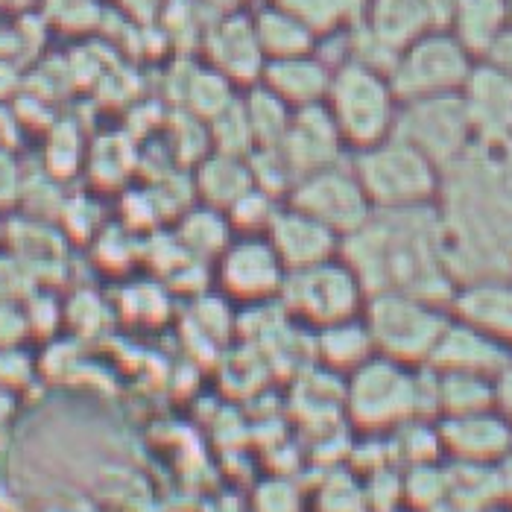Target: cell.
I'll list each match as a JSON object with an SVG mask.
<instances>
[{
	"instance_id": "cell-25",
	"label": "cell",
	"mask_w": 512,
	"mask_h": 512,
	"mask_svg": "<svg viewBox=\"0 0 512 512\" xmlns=\"http://www.w3.org/2000/svg\"><path fill=\"white\" fill-rule=\"evenodd\" d=\"M276 3L284 6V9H290V12H296L299 18H305L314 27V9H325L331 0H276Z\"/></svg>"
},
{
	"instance_id": "cell-17",
	"label": "cell",
	"mask_w": 512,
	"mask_h": 512,
	"mask_svg": "<svg viewBox=\"0 0 512 512\" xmlns=\"http://www.w3.org/2000/svg\"><path fill=\"white\" fill-rule=\"evenodd\" d=\"M507 24H510L507 0H460L451 15L448 33L460 41L474 59H483L489 44L504 33Z\"/></svg>"
},
{
	"instance_id": "cell-9",
	"label": "cell",
	"mask_w": 512,
	"mask_h": 512,
	"mask_svg": "<svg viewBox=\"0 0 512 512\" xmlns=\"http://www.w3.org/2000/svg\"><path fill=\"white\" fill-rule=\"evenodd\" d=\"M220 284L223 293L243 302H261L281 293L287 270L270 240L243 237L220 252Z\"/></svg>"
},
{
	"instance_id": "cell-27",
	"label": "cell",
	"mask_w": 512,
	"mask_h": 512,
	"mask_svg": "<svg viewBox=\"0 0 512 512\" xmlns=\"http://www.w3.org/2000/svg\"><path fill=\"white\" fill-rule=\"evenodd\" d=\"M507 12H510V24H512V0H507Z\"/></svg>"
},
{
	"instance_id": "cell-2",
	"label": "cell",
	"mask_w": 512,
	"mask_h": 512,
	"mask_svg": "<svg viewBox=\"0 0 512 512\" xmlns=\"http://www.w3.org/2000/svg\"><path fill=\"white\" fill-rule=\"evenodd\" d=\"M322 103L343 144L355 153L393 135L395 115L401 106L387 74L357 59H343L331 71V85Z\"/></svg>"
},
{
	"instance_id": "cell-10",
	"label": "cell",
	"mask_w": 512,
	"mask_h": 512,
	"mask_svg": "<svg viewBox=\"0 0 512 512\" xmlns=\"http://www.w3.org/2000/svg\"><path fill=\"white\" fill-rule=\"evenodd\" d=\"M278 150H281V156L287 158L290 170L299 179V176H305L311 170L343 161L346 144H343L334 120L328 115L325 103H314V106L293 109L290 126H287Z\"/></svg>"
},
{
	"instance_id": "cell-29",
	"label": "cell",
	"mask_w": 512,
	"mask_h": 512,
	"mask_svg": "<svg viewBox=\"0 0 512 512\" xmlns=\"http://www.w3.org/2000/svg\"><path fill=\"white\" fill-rule=\"evenodd\" d=\"M510 278H512V276H510Z\"/></svg>"
},
{
	"instance_id": "cell-14",
	"label": "cell",
	"mask_w": 512,
	"mask_h": 512,
	"mask_svg": "<svg viewBox=\"0 0 512 512\" xmlns=\"http://www.w3.org/2000/svg\"><path fill=\"white\" fill-rule=\"evenodd\" d=\"M331 71L334 68L316 53L270 59L264 65L261 85H267L290 109H302V106H314L325 100L328 85H331Z\"/></svg>"
},
{
	"instance_id": "cell-16",
	"label": "cell",
	"mask_w": 512,
	"mask_h": 512,
	"mask_svg": "<svg viewBox=\"0 0 512 512\" xmlns=\"http://www.w3.org/2000/svg\"><path fill=\"white\" fill-rule=\"evenodd\" d=\"M252 24H255V36H258V44H261L267 62L314 53V27L278 3L258 9L252 15Z\"/></svg>"
},
{
	"instance_id": "cell-28",
	"label": "cell",
	"mask_w": 512,
	"mask_h": 512,
	"mask_svg": "<svg viewBox=\"0 0 512 512\" xmlns=\"http://www.w3.org/2000/svg\"><path fill=\"white\" fill-rule=\"evenodd\" d=\"M510 138H512V132H510Z\"/></svg>"
},
{
	"instance_id": "cell-4",
	"label": "cell",
	"mask_w": 512,
	"mask_h": 512,
	"mask_svg": "<svg viewBox=\"0 0 512 512\" xmlns=\"http://www.w3.org/2000/svg\"><path fill=\"white\" fill-rule=\"evenodd\" d=\"M472 53L448 30H428L395 53L387 79L398 103L460 94L474 68Z\"/></svg>"
},
{
	"instance_id": "cell-7",
	"label": "cell",
	"mask_w": 512,
	"mask_h": 512,
	"mask_svg": "<svg viewBox=\"0 0 512 512\" xmlns=\"http://www.w3.org/2000/svg\"><path fill=\"white\" fill-rule=\"evenodd\" d=\"M281 296L296 314L325 328L360 314L369 293L355 270L337 255L314 267L290 270L281 284Z\"/></svg>"
},
{
	"instance_id": "cell-8",
	"label": "cell",
	"mask_w": 512,
	"mask_h": 512,
	"mask_svg": "<svg viewBox=\"0 0 512 512\" xmlns=\"http://www.w3.org/2000/svg\"><path fill=\"white\" fill-rule=\"evenodd\" d=\"M290 205L328 226L334 235L349 237L375 214L357 182L352 164H328L299 176L290 188Z\"/></svg>"
},
{
	"instance_id": "cell-1",
	"label": "cell",
	"mask_w": 512,
	"mask_h": 512,
	"mask_svg": "<svg viewBox=\"0 0 512 512\" xmlns=\"http://www.w3.org/2000/svg\"><path fill=\"white\" fill-rule=\"evenodd\" d=\"M340 258L355 270L366 293L401 290L448 305L457 290L436 205L375 211L355 235L340 240Z\"/></svg>"
},
{
	"instance_id": "cell-15",
	"label": "cell",
	"mask_w": 512,
	"mask_h": 512,
	"mask_svg": "<svg viewBox=\"0 0 512 512\" xmlns=\"http://www.w3.org/2000/svg\"><path fill=\"white\" fill-rule=\"evenodd\" d=\"M211 59H214V71H220L229 79H261L267 56L258 44L255 36V24L252 15H232L226 18L214 33H211Z\"/></svg>"
},
{
	"instance_id": "cell-18",
	"label": "cell",
	"mask_w": 512,
	"mask_h": 512,
	"mask_svg": "<svg viewBox=\"0 0 512 512\" xmlns=\"http://www.w3.org/2000/svg\"><path fill=\"white\" fill-rule=\"evenodd\" d=\"M431 357L451 363V369H457V372H474V369H483L486 363H495L498 357H504V346L498 340L486 337L483 331L451 316V322L445 325Z\"/></svg>"
},
{
	"instance_id": "cell-22",
	"label": "cell",
	"mask_w": 512,
	"mask_h": 512,
	"mask_svg": "<svg viewBox=\"0 0 512 512\" xmlns=\"http://www.w3.org/2000/svg\"><path fill=\"white\" fill-rule=\"evenodd\" d=\"M33 290V276L27 273V267L12 255H0V302H21L27 299Z\"/></svg>"
},
{
	"instance_id": "cell-13",
	"label": "cell",
	"mask_w": 512,
	"mask_h": 512,
	"mask_svg": "<svg viewBox=\"0 0 512 512\" xmlns=\"http://www.w3.org/2000/svg\"><path fill=\"white\" fill-rule=\"evenodd\" d=\"M477 141H501L512 132V82L486 62H474L460 88Z\"/></svg>"
},
{
	"instance_id": "cell-26",
	"label": "cell",
	"mask_w": 512,
	"mask_h": 512,
	"mask_svg": "<svg viewBox=\"0 0 512 512\" xmlns=\"http://www.w3.org/2000/svg\"><path fill=\"white\" fill-rule=\"evenodd\" d=\"M3 243H6V223H3V217H0V249H3Z\"/></svg>"
},
{
	"instance_id": "cell-23",
	"label": "cell",
	"mask_w": 512,
	"mask_h": 512,
	"mask_svg": "<svg viewBox=\"0 0 512 512\" xmlns=\"http://www.w3.org/2000/svg\"><path fill=\"white\" fill-rule=\"evenodd\" d=\"M477 62L492 65L498 74H504V77L512 82V24L504 27V33L489 44V50H486L483 59H477Z\"/></svg>"
},
{
	"instance_id": "cell-21",
	"label": "cell",
	"mask_w": 512,
	"mask_h": 512,
	"mask_svg": "<svg viewBox=\"0 0 512 512\" xmlns=\"http://www.w3.org/2000/svg\"><path fill=\"white\" fill-rule=\"evenodd\" d=\"M229 237V217H217L214 208L208 211H197L185 220L182 226V240L194 249V252H223Z\"/></svg>"
},
{
	"instance_id": "cell-12",
	"label": "cell",
	"mask_w": 512,
	"mask_h": 512,
	"mask_svg": "<svg viewBox=\"0 0 512 512\" xmlns=\"http://www.w3.org/2000/svg\"><path fill=\"white\" fill-rule=\"evenodd\" d=\"M454 319L512 346V278H483L460 284L448 302Z\"/></svg>"
},
{
	"instance_id": "cell-20",
	"label": "cell",
	"mask_w": 512,
	"mask_h": 512,
	"mask_svg": "<svg viewBox=\"0 0 512 512\" xmlns=\"http://www.w3.org/2000/svg\"><path fill=\"white\" fill-rule=\"evenodd\" d=\"M243 112L249 120L252 141L258 147H278L290 126V115H293V109L281 97H276L267 85H252Z\"/></svg>"
},
{
	"instance_id": "cell-5",
	"label": "cell",
	"mask_w": 512,
	"mask_h": 512,
	"mask_svg": "<svg viewBox=\"0 0 512 512\" xmlns=\"http://www.w3.org/2000/svg\"><path fill=\"white\" fill-rule=\"evenodd\" d=\"M363 316L372 343L393 357H431L451 322L448 305L401 290L369 293Z\"/></svg>"
},
{
	"instance_id": "cell-24",
	"label": "cell",
	"mask_w": 512,
	"mask_h": 512,
	"mask_svg": "<svg viewBox=\"0 0 512 512\" xmlns=\"http://www.w3.org/2000/svg\"><path fill=\"white\" fill-rule=\"evenodd\" d=\"M21 188V176L15 161L9 158V153H0V205H6V199L18 197Z\"/></svg>"
},
{
	"instance_id": "cell-11",
	"label": "cell",
	"mask_w": 512,
	"mask_h": 512,
	"mask_svg": "<svg viewBox=\"0 0 512 512\" xmlns=\"http://www.w3.org/2000/svg\"><path fill=\"white\" fill-rule=\"evenodd\" d=\"M267 240L273 243L287 273L314 267V264L340 255V237L293 205L276 208V214L267 226Z\"/></svg>"
},
{
	"instance_id": "cell-6",
	"label": "cell",
	"mask_w": 512,
	"mask_h": 512,
	"mask_svg": "<svg viewBox=\"0 0 512 512\" xmlns=\"http://www.w3.org/2000/svg\"><path fill=\"white\" fill-rule=\"evenodd\" d=\"M393 135L413 144L445 173L460 164L477 144L472 120L460 94L425 97L398 106Z\"/></svg>"
},
{
	"instance_id": "cell-3",
	"label": "cell",
	"mask_w": 512,
	"mask_h": 512,
	"mask_svg": "<svg viewBox=\"0 0 512 512\" xmlns=\"http://www.w3.org/2000/svg\"><path fill=\"white\" fill-rule=\"evenodd\" d=\"M349 164L375 211L425 208L436 205L442 194V170L398 135L357 150Z\"/></svg>"
},
{
	"instance_id": "cell-19",
	"label": "cell",
	"mask_w": 512,
	"mask_h": 512,
	"mask_svg": "<svg viewBox=\"0 0 512 512\" xmlns=\"http://www.w3.org/2000/svg\"><path fill=\"white\" fill-rule=\"evenodd\" d=\"M197 185L208 208L229 211L246 191H252L249 161H243V156H232V153H214L199 164Z\"/></svg>"
}]
</instances>
